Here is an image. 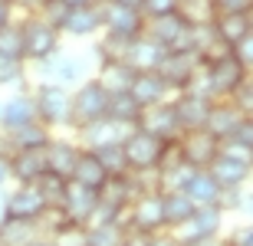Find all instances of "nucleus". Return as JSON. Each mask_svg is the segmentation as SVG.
I'll list each match as a JSON object with an SVG mask.
<instances>
[{
	"mask_svg": "<svg viewBox=\"0 0 253 246\" xmlns=\"http://www.w3.org/2000/svg\"><path fill=\"white\" fill-rule=\"evenodd\" d=\"M148 243H151L148 233H138V230H125V237H122V243H119V246H148Z\"/></svg>",
	"mask_w": 253,
	"mask_h": 246,
	"instance_id": "obj_47",
	"label": "nucleus"
},
{
	"mask_svg": "<svg viewBox=\"0 0 253 246\" xmlns=\"http://www.w3.org/2000/svg\"><path fill=\"white\" fill-rule=\"evenodd\" d=\"M105 112H109V92L102 89V82L95 76L83 79L73 89V132L105 118Z\"/></svg>",
	"mask_w": 253,
	"mask_h": 246,
	"instance_id": "obj_6",
	"label": "nucleus"
},
{
	"mask_svg": "<svg viewBox=\"0 0 253 246\" xmlns=\"http://www.w3.org/2000/svg\"><path fill=\"white\" fill-rule=\"evenodd\" d=\"M125 227L138 230V233H161L165 230V207H161V190H145L131 200V207L125 210Z\"/></svg>",
	"mask_w": 253,
	"mask_h": 246,
	"instance_id": "obj_8",
	"label": "nucleus"
},
{
	"mask_svg": "<svg viewBox=\"0 0 253 246\" xmlns=\"http://www.w3.org/2000/svg\"><path fill=\"white\" fill-rule=\"evenodd\" d=\"M178 13L188 20L191 27H197V23H211V20L217 17L214 0H181V3H178Z\"/></svg>",
	"mask_w": 253,
	"mask_h": 246,
	"instance_id": "obj_36",
	"label": "nucleus"
},
{
	"mask_svg": "<svg viewBox=\"0 0 253 246\" xmlns=\"http://www.w3.org/2000/svg\"><path fill=\"white\" fill-rule=\"evenodd\" d=\"M99 10H102V33H112L122 39H135L145 33V13L141 10L112 3V0H99Z\"/></svg>",
	"mask_w": 253,
	"mask_h": 246,
	"instance_id": "obj_13",
	"label": "nucleus"
},
{
	"mask_svg": "<svg viewBox=\"0 0 253 246\" xmlns=\"http://www.w3.org/2000/svg\"><path fill=\"white\" fill-rule=\"evenodd\" d=\"M181 190L194 200V207H214L217 200H220V184L211 177V171H194Z\"/></svg>",
	"mask_w": 253,
	"mask_h": 246,
	"instance_id": "obj_28",
	"label": "nucleus"
},
{
	"mask_svg": "<svg viewBox=\"0 0 253 246\" xmlns=\"http://www.w3.org/2000/svg\"><path fill=\"white\" fill-rule=\"evenodd\" d=\"M128 92H131V99H135L141 108L158 105V102H168L171 95H174L168 89V82L158 76V69H151V72H135V79H131V85H128Z\"/></svg>",
	"mask_w": 253,
	"mask_h": 246,
	"instance_id": "obj_22",
	"label": "nucleus"
},
{
	"mask_svg": "<svg viewBox=\"0 0 253 246\" xmlns=\"http://www.w3.org/2000/svg\"><path fill=\"white\" fill-rule=\"evenodd\" d=\"M230 102H234L244 115H253V72L247 76V82L240 85V89H237L234 95H230Z\"/></svg>",
	"mask_w": 253,
	"mask_h": 246,
	"instance_id": "obj_42",
	"label": "nucleus"
},
{
	"mask_svg": "<svg viewBox=\"0 0 253 246\" xmlns=\"http://www.w3.org/2000/svg\"><path fill=\"white\" fill-rule=\"evenodd\" d=\"M204 72H207V82H211L214 99H230V95L247 82V76H250V69H247L244 63H237L234 53L204 63Z\"/></svg>",
	"mask_w": 253,
	"mask_h": 246,
	"instance_id": "obj_11",
	"label": "nucleus"
},
{
	"mask_svg": "<svg viewBox=\"0 0 253 246\" xmlns=\"http://www.w3.org/2000/svg\"><path fill=\"white\" fill-rule=\"evenodd\" d=\"M46 174V151L43 148H17L10 151V177L13 184H37Z\"/></svg>",
	"mask_w": 253,
	"mask_h": 246,
	"instance_id": "obj_20",
	"label": "nucleus"
},
{
	"mask_svg": "<svg viewBox=\"0 0 253 246\" xmlns=\"http://www.w3.org/2000/svg\"><path fill=\"white\" fill-rule=\"evenodd\" d=\"M168 144L171 141H161L155 135L141 132L138 125L125 135L122 141V151H125V164H128L131 174H158L165 154H168Z\"/></svg>",
	"mask_w": 253,
	"mask_h": 246,
	"instance_id": "obj_3",
	"label": "nucleus"
},
{
	"mask_svg": "<svg viewBox=\"0 0 253 246\" xmlns=\"http://www.w3.org/2000/svg\"><path fill=\"white\" fill-rule=\"evenodd\" d=\"M10 184H13V177H10V154H0V190H7Z\"/></svg>",
	"mask_w": 253,
	"mask_h": 246,
	"instance_id": "obj_50",
	"label": "nucleus"
},
{
	"mask_svg": "<svg viewBox=\"0 0 253 246\" xmlns=\"http://www.w3.org/2000/svg\"><path fill=\"white\" fill-rule=\"evenodd\" d=\"M145 36H151L161 49H194L191 46V23L178 10L165 13V17L145 20Z\"/></svg>",
	"mask_w": 253,
	"mask_h": 246,
	"instance_id": "obj_12",
	"label": "nucleus"
},
{
	"mask_svg": "<svg viewBox=\"0 0 253 246\" xmlns=\"http://www.w3.org/2000/svg\"><path fill=\"white\" fill-rule=\"evenodd\" d=\"M99 161L105 164L109 174H128V164H125V151H122V141L115 144H105V148H95Z\"/></svg>",
	"mask_w": 253,
	"mask_h": 246,
	"instance_id": "obj_39",
	"label": "nucleus"
},
{
	"mask_svg": "<svg viewBox=\"0 0 253 246\" xmlns=\"http://www.w3.org/2000/svg\"><path fill=\"white\" fill-rule=\"evenodd\" d=\"M33 105H37V118L53 132L73 128V89L53 82H33Z\"/></svg>",
	"mask_w": 253,
	"mask_h": 246,
	"instance_id": "obj_1",
	"label": "nucleus"
},
{
	"mask_svg": "<svg viewBox=\"0 0 253 246\" xmlns=\"http://www.w3.org/2000/svg\"><path fill=\"white\" fill-rule=\"evenodd\" d=\"M207 171L220 184V190L224 187H247V180L253 177V164H244V161H237V158H227V154H217L214 164Z\"/></svg>",
	"mask_w": 253,
	"mask_h": 246,
	"instance_id": "obj_25",
	"label": "nucleus"
},
{
	"mask_svg": "<svg viewBox=\"0 0 253 246\" xmlns=\"http://www.w3.org/2000/svg\"><path fill=\"white\" fill-rule=\"evenodd\" d=\"M220 246H237V243H234V240H227V243H220Z\"/></svg>",
	"mask_w": 253,
	"mask_h": 246,
	"instance_id": "obj_58",
	"label": "nucleus"
},
{
	"mask_svg": "<svg viewBox=\"0 0 253 246\" xmlns=\"http://www.w3.org/2000/svg\"><path fill=\"white\" fill-rule=\"evenodd\" d=\"M27 246H56V243H53V237H49V233H40V237H37V240H30Z\"/></svg>",
	"mask_w": 253,
	"mask_h": 246,
	"instance_id": "obj_52",
	"label": "nucleus"
},
{
	"mask_svg": "<svg viewBox=\"0 0 253 246\" xmlns=\"http://www.w3.org/2000/svg\"><path fill=\"white\" fill-rule=\"evenodd\" d=\"M230 240H234L237 246H253V223H247V227H240V230H237V233H234Z\"/></svg>",
	"mask_w": 253,
	"mask_h": 246,
	"instance_id": "obj_51",
	"label": "nucleus"
},
{
	"mask_svg": "<svg viewBox=\"0 0 253 246\" xmlns=\"http://www.w3.org/2000/svg\"><path fill=\"white\" fill-rule=\"evenodd\" d=\"M197 69H201V56L194 49H165V59L158 63V76L168 82L171 92H181Z\"/></svg>",
	"mask_w": 253,
	"mask_h": 246,
	"instance_id": "obj_14",
	"label": "nucleus"
},
{
	"mask_svg": "<svg viewBox=\"0 0 253 246\" xmlns=\"http://www.w3.org/2000/svg\"><path fill=\"white\" fill-rule=\"evenodd\" d=\"M43 233L40 223H23V220H3L0 217V246H27Z\"/></svg>",
	"mask_w": 253,
	"mask_h": 246,
	"instance_id": "obj_34",
	"label": "nucleus"
},
{
	"mask_svg": "<svg viewBox=\"0 0 253 246\" xmlns=\"http://www.w3.org/2000/svg\"><path fill=\"white\" fill-rule=\"evenodd\" d=\"M201 246H220V243H217V240H211V243H201Z\"/></svg>",
	"mask_w": 253,
	"mask_h": 246,
	"instance_id": "obj_57",
	"label": "nucleus"
},
{
	"mask_svg": "<svg viewBox=\"0 0 253 246\" xmlns=\"http://www.w3.org/2000/svg\"><path fill=\"white\" fill-rule=\"evenodd\" d=\"M247 207H250V217H253V194H250V200H247Z\"/></svg>",
	"mask_w": 253,
	"mask_h": 246,
	"instance_id": "obj_55",
	"label": "nucleus"
},
{
	"mask_svg": "<svg viewBox=\"0 0 253 246\" xmlns=\"http://www.w3.org/2000/svg\"><path fill=\"white\" fill-rule=\"evenodd\" d=\"M37 122V105H33V92L30 89H17L13 95L0 99V128L13 132L20 125Z\"/></svg>",
	"mask_w": 253,
	"mask_h": 246,
	"instance_id": "obj_18",
	"label": "nucleus"
},
{
	"mask_svg": "<svg viewBox=\"0 0 253 246\" xmlns=\"http://www.w3.org/2000/svg\"><path fill=\"white\" fill-rule=\"evenodd\" d=\"M66 184H69V180L66 177H59V174H43V177L37 180V187H40V194H43V197H46V204L53 210L59 207V200H63V194H66Z\"/></svg>",
	"mask_w": 253,
	"mask_h": 246,
	"instance_id": "obj_38",
	"label": "nucleus"
},
{
	"mask_svg": "<svg viewBox=\"0 0 253 246\" xmlns=\"http://www.w3.org/2000/svg\"><path fill=\"white\" fill-rule=\"evenodd\" d=\"M125 220H99L85 227V246H119L125 237Z\"/></svg>",
	"mask_w": 253,
	"mask_h": 246,
	"instance_id": "obj_32",
	"label": "nucleus"
},
{
	"mask_svg": "<svg viewBox=\"0 0 253 246\" xmlns=\"http://www.w3.org/2000/svg\"><path fill=\"white\" fill-rule=\"evenodd\" d=\"M165 59V49L155 43L151 36H135L125 49V63H128L135 72H151V69H158V63Z\"/></svg>",
	"mask_w": 253,
	"mask_h": 246,
	"instance_id": "obj_24",
	"label": "nucleus"
},
{
	"mask_svg": "<svg viewBox=\"0 0 253 246\" xmlns=\"http://www.w3.org/2000/svg\"><path fill=\"white\" fill-rule=\"evenodd\" d=\"M138 128H141V132H148V135H155V138H161V141H178L181 122H178V112H174L171 99H168V102H158V105L141 108Z\"/></svg>",
	"mask_w": 253,
	"mask_h": 246,
	"instance_id": "obj_15",
	"label": "nucleus"
},
{
	"mask_svg": "<svg viewBox=\"0 0 253 246\" xmlns=\"http://www.w3.org/2000/svg\"><path fill=\"white\" fill-rule=\"evenodd\" d=\"M230 53H234V59H237V63H244V66L253 72V30L247 33V36H240V39H237L234 46H230Z\"/></svg>",
	"mask_w": 253,
	"mask_h": 246,
	"instance_id": "obj_41",
	"label": "nucleus"
},
{
	"mask_svg": "<svg viewBox=\"0 0 253 246\" xmlns=\"http://www.w3.org/2000/svg\"><path fill=\"white\" fill-rule=\"evenodd\" d=\"M112 3H125V7H135V10H141V0H112Z\"/></svg>",
	"mask_w": 253,
	"mask_h": 246,
	"instance_id": "obj_54",
	"label": "nucleus"
},
{
	"mask_svg": "<svg viewBox=\"0 0 253 246\" xmlns=\"http://www.w3.org/2000/svg\"><path fill=\"white\" fill-rule=\"evenodd\" d=\"M63 3H69V7H92L99 0H63Z\"/></svg>",
	"mask_w": 253,
	"mask_h": 246,
	"instance_id": "obj_53",
	"label": "nucleus"
},
{
	"mask_svg": "<svg viewBox=\"0 0 253 246\" xmlns=\"http://www.w3.org/2000/svg\"><path fill=\"white\" fill-rule=\"evenodd\" d=\"M49 210L53 207L46 204V197L40 194L37 184H13L0 197V217L3 220H23V223H40L43 227V217Z\"/></svg>",
	"mask_w": 253,
	"mask_h": 246,
	"instance_id": "obj_4",
	"label": "nucleus"
},
{
	"mask_svg": "<svg viewBox=\"0 0 253 246\" xmlns=\"http://www.w3.org/2000/svg\"><path fill=\"white\" fill-rule=\"evenodd\" d=\"M247 17H250V30H253V7H250V10H247Z\"/></svg>",
	"mask_w": 253,
	"mask_h": 246,
	"instance_id": "obj_56",
	"label": "nucleus"
},
{
	"mask_svg": "<svg viewBox=\"0 0 253 246\" xmlns=\"http://www.w3.org/2000/svg\"><path fill=\"white\" fill-rule=\"evenodd\" d=\"M105 118L135 128L141 118V105L131 99V92H109V112H105Z\"/></svg>",
	"mask_w": 253,
	"mask_h": 246,
	"instance_id": "obj_31",
	"label": "nucleus"
},
{
	"mask_svg": "<svg viewBox=\"0 0 253 246\" xmlns=\"http://www.w3.org/2000/svg\"><path fill=\"white\" fill-rule=\"evenodd\" d=\"M20 33H23V59H27V66L33 63H43L63 46V33H59L49 20H43L37 10H30V13H20Z\"/></svg>",
	"mask_w": 253,
	"mask_h": 246,
	"instance_id": "obj_2",
	"label": "nucleus"
},
{
	"mask_svg": "<svg viewBox=\"0 0 253 246\" xmlns=\"http://www.w3.org/2000/svg\"><path fill=\"white\" fill-rule=\"evenodd\" d=\"M244 118H247V115L240 112V108H237L230 99H214V105H211V115H207V125H204V128L214 135L217 141H227V138L237 132V125L244 122Z\"/></svg>",
	"mask_w": 253,
	"mask_h": 246,
	"instance_id": "obj_23",
	"label": "nucleus"
},
{
	"mask_svg": "<svg viewBox=\"0 0 253 246\" xmlns=\"http://www.w3.org/2000/svg\"><path fill=\"white\" fill-rule=\"evenodd\" d=\"M7 3H17V0H7ZM17 10H20V7H17Z\"/></svg>",
	"mask_w": 253,
	"mask_h": 246,
	"instance_id": "obj_59",
	"label": "nucleus"
},
{
	"mask_svg": "<svg viewBox=\"0 0 253 246\" xmlns=\"http://www.w3.org/2000/svg\"><path fill=\"white\" fill-rule=\"evenodd\" d=\"M211 27H214V33L224 39L227 46H234L240 36L250 33V17H247V13H217V17L211 20Z\"/></svg>",
	"mask_w": 253,
	"mask_h": 246,
	"instance_id": "obj_33",
	"label": "nucleus"
},
{
	"mask_svg": "<svg viewBox=\"0 0 253 246\" xmlns=\"http://www.w3.org/2000/svg\"><path fill=\"white\" fill-rule=\"evenodd\" d=\"M250 180H253V177H250Z\"/></svg>",
	"mask_w": 253,
	"mask_h": 246,
	"instance_id": "obj_60",
	"label": "nucleus"
},
{
	"mask_svg": "<svg viewBox=\"0 0 253 246\" xmlns=\"http://www.w3.org/2000/svg\"><path fill=\"white\" fill-rule=\"evenodd\" d=\"M10 135V148L17 151V148H46L49 144V138H53V128H46V125L40 122H30V125H20V128H13V132H7Z\"/></svg>",
	"mask_w": 253,
	"mask_h": 246,
	"instance_id": "obj_30",
	"label": "nucleus"
},
{
	"mask_svg": "<svg viewBox=\"0 0 253 246\" xmlns=\"http://www.w3.org/2000/svg\"><path fill=\"white\" fill-rule=\"evenodd\" d=\"M92 76L102 82L105 92H128L131 79H135V69L128 63H95Z\"/></svg>",
	"mask_w": 253,
	"mask_h": 246,
	"instance_id": "obj_29",
	"label": "nucleus"
},
{
	"mask_svg": "<svg viewBox=\"0 0 253 246\" xmlns=\"http://www.w3.org/2000/svg\"><path fill=\"white\" fill-rule=\"evenodd\" d=\"M220 154H227V158H237V161H244V164H253V148L234 141V138L220 141Z\"/></svg>",
	"mask_w": 253,
	"mask_h": 246,
	"instance_id": "obj_44",
	"label": "nucleus"
},
{
	"mask_svg": "<svg viewBox=\"0 0 253 246\" xmlns=\"http://www.w3.org/2000/svg\"><path fill=\"white\" fill-rule=\"evenodd\" d=\"M109 177H112V174H109V171H105V164L99 161V154L89 151V148H83V151H79V161H76V168H73V177H69V180L99 190Z\"/></svg>",
	"mask_w": 253,
	"mask_h": 246,
	"instance_id": "obj_27",
	"label": "nucleus"
},
{
	"mask_svg": "<svg viewBox=\"0 0 253 246\" xmlns=\"http://www.w3.org/2000/svg\"><path fill=\"white\" fill-rule=\"evenodd\" d=\"M171 105L178 112L181 132H194V128H204L207 125V115H211L214 99H204V95H194V92H174L171 95Z\"/></svg>",
	"mask_w": 253,
	"mask_h": 246,
	"instance_id": "obj_19",
	"label": "nucleus"
},
{
	"mask_svg": "<svg viewBox=\"0 0 253 246\" xmlns=\"http://www.w3.org/2000/svg\"><path fill=\"white\" fill-rule=\"evenodd\" d=\"M37 13L43 20H49V23L59 30V27H63V20H66V13H69V3H63V0H43V3L37 7Z\"/></svg>",
	"mask_w": 253,
	"mask_h": 246,
	"instance_id": "obj_40",
	"label": "nucleus"
},
{
	"mask_svg": "<svg viewBox=\"0 0 253 246\" xmlns=\"http://www.w3.org/2000/svg\"><path fill=\"white\" fill-rule=\"evenodd\" d=\"M95 210H99V190L69 180L63 200H59V207H56L59 217L69 220V223H76V227H89L92 217H95Z\"/></svg>",
	"mask_w": 253,
	"mask_h": 246,
	"instance_id": "obj_9",
	"label": "nucleus"
},
{
	"mask_svg": "<svg viewBox=\"0 0 253 246\" xmlns=\"http://www.w3.org/2000/svg\"><path fill=\"white\" fill-rule=\"evenodd\" d=\"M59 33H63V39L66 36L69 39H95L102 33V10H99V3H92V7H69Z\"/></svg>",
	"mask_w": 253,
	"mask_h": 246,
	"instance_id": "obj_16",
	"label": "nucleus"
},
{
	"mask_svg": "<svg viewBox=\"0 0 253 246\" xmlns=\"http://www.w3.org/2000/svg\"><path fill=\"white\" fill-rule=\"evenodd\" d=\"M30 69H33L37 82H53V85H66V89H76L83 79H89V63H85L79 53H69V49H63V46L49 59L33 63Z\"/></svg>",
	"mask_w": 253,
	"mask_h": 246,
	"instance_id": "obj_5",
	"label": "nucleus"
},
{
	"mask_svg": "<svg viewBox=\"0 0 253 246\" xmlns=\"http://www.w3.org/2000/svg\"><path fill=\"white\" fill-rule=\"evenodd\" d=\"M20 17V13H17ZM0 56H13L23 59V33H20V20H10L7 27L0 30ZM27 63V59H23Z\"/></svg>",
	"mask_w": 253,
	"mask_h": 246,
	"instance_id": "obj_37",
	"label": "nucleus"
},
{
	"mask_svg": "<svg viewBox=\"0 0 253 246\" xmlns=\"http://www.w3.org/2000/svg\"><path fill=\"white\" fill-rule=\"evenodd\" d=\"M224 220L227 213L220 207H197L194 217L188 223H181L178 230H171L174 237L181 240V246H201V243H211V240L220 237V230H224Z\"/></svg>",
	"mask_w": 253,
	"mask_h": 246,
	"instance_id": "obj_7",
	"label": "nucleus"
},
{
	"mask_svg": "<svg viewBox=\"0 0 253 246\" xmlns=\"http://www.w3.org/2000/svg\"><path fill=\"white\" fill-rule=\"evenodd\" d=\"M43 151H46V171H49V174H59V177L69 180V177H73L76 161H79L83 144L76 141V135H73V138H66V135H53Z\"/></svg>",
	"mask_w": 253,
	"mask_h": 246,
	"instance_id": "obj_17",
	"label": "nucleus"
},
{
	"mask_svg": "<svg viewBox=\"0 0 253 246\" xmlns=\"http://www.w3.org/2000/svg\"><path fill=\"white\" fill-rule=\"evenodd\" d=\"M131 128L128 125H119L112 122V118H99V122L92 125H83V128H76V141L83 144V148H89V151H95V148H105V144H115V141H125V135H128Z\"/></svg>",
	"mask_w": 253,
	"mask_h": 246,
	"instance_id": "obj_21",
	"label": "nucleus"
},
{
	"mask_svg": "<svg viewBox=\"0 0 253 246\" xmlns=\"http://www.w3.org/2000/svg\"><path fill=\"white\" fill-rule=\"evenodd\" d=\"M161 207H165V230H178L194 217V200L184 190H161Z\"/></svg>",
	"mask_w": 253,
	"mask_h": 246,
	"instance_id": "obj_26",
	"label": "nucleus"
},
{
	"mask_svg": "<svg viewBox=\"0 0 253 246\" xmlns=\"http://www.w3.org/2000/svg\"><path fill=\"white\" fill-rule=\"evenodd\" d=\"M174 148H178L181 161L191 164V168H197V171H207L211 164H214V158L220 154V141H217V138L207 132V128L181 132L178 141H174Z\"/></svg>",
	"mask_w": 253,
	"mask_h": 246,
	"instance_id": "obj_10",
	"label": "nucleus"
},
{
	"mask_svg": "<svg viewBox=\"0 0 253 246\" xmlns=\"http://www.w3.org/2000/svg\"><path fill=\"white\" fill-rule=\"evenodd\" d=\"M148 246H181V240L171 233V230H161V233H151V243Z\"/></svg>",
	"mask_w": 253,
	"mask_h": 246,
	"instance_id": "obj_48",
	"label": "nucleus"
},
{
	"mask_svg": "<svg viewBox=\"0 0 253 246\" xmlns=\"http://www.w3.org/2000/svg\"><path fill=\"white\" fill-rule=\"evenodd\" d=\"M178 3H181V0H141V13H145V20L165 17V13H174Z\"/></svg>",
	"mask_w": 253,
	"mask_h": 246,
	"instance_id": "obj_43",
	"label": "nucleus"
},
{
	"mask_svg": "<svg viewBox=\"0 0 253 246\" xmlns=\"http://www.w3.org/2000/svg\"><path fill=\"white\" fill-rule=\"evenodd\" d=\"M17 13H20L17 3H7V0H0V30L7 27L10 20H17Z\"/></svg>",
	"mask_w": 253,
	"mask_h": 246,
	"instance_id": "obj_49",
	"label": "nucleus"
},
{
	"mask_svg": "<svg viewBox=\"0 0 253 246\" xmlns=\"http://www.w3.org/2000/svg\"><path fill=\"white\" fill-rule=\"evenodd\" d=\"M234 141H240V144H247V148H253V115H247L244 122L237 125V132L230 135Z\"/></svg>",
	"mask_w": 253,
	"mask_h": 246,
	"instance_id": "obj_46",
	"label": "nucleus"
},
{
	"mask_svg": "<svg viewBox=\"0 0 253 246\" xmlns=\"http://www.w3.org/2000/svg\"><path fill=\"white\" fill-rule=\"evenodd\" d=\"M253 7V0H214L217 13H247Z\"/></svg>",
	"mask_w": 253,
	"mask_h": 246,
	"instance_id": "obj_45",
	"label": "nucleus"
},
{
	"mask_svg": "<svg viewBox=\"0 0 253 246\" xmlns=\"http://www.w3.org/2000/svg\"><path fill=\"white\" fill-rule=\"evenodd\" d=\"M30 66L23 59L0 56V89H27Z\"/></svg>",
	"mask_w": 253,
	"mask_h": 246,
	"instance_id": "obj_35",
	"label": "nucleus"
}]
</instances>
